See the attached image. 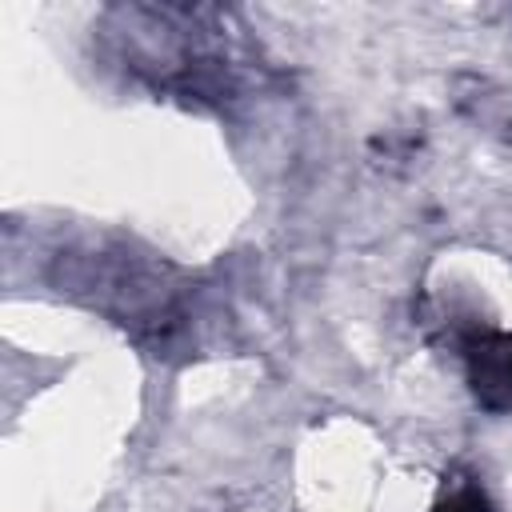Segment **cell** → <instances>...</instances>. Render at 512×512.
Returning a JSON list of instances; mask_svg holds the SVG:
<instances>
[{"instance_id": "1", "label": "cell", "mask_w": 512, "mask_h": 512, "mask_svg": "<svg viewBox=\"0 0 512 512\" xmlns=\"http://www.w3.org/2000/svg\"><path fill=\"white\" fill-rule=\"evenodd\" d=\"M468 388L484 412H512V332L468 328L460 340Z\"/></svg>"}, {"instance_id": "2", "label": "cell", "mask_w": 512, "mask_h": 512, "mask_svg": "<svg viewBox=\"0 0 512 512\" xmlns=\"http://www.w3.org/2000/svg\"><path fill=\"white\" fill-rule=\"evenodd\" d=\"M432 512H492V500L484 496V488L476 480H460V476H444V488L432 504Z\"/></svg>"}]
</instances>
